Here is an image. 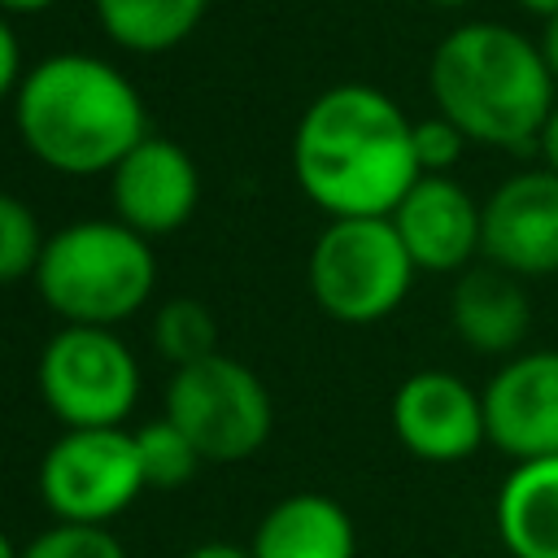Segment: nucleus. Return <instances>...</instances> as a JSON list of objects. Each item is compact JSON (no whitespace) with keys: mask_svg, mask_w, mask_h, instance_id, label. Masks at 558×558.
Instances as JSON below:
<instances>
[{"mask_svg":"<svg viewBox=\"0 0 558 558\" xmlns=\"http://www.w3.org/2000/svg\"><path fill=\"white\" fill-rule=\"evenodd\" d=\"M423 4H436V9H466V4H475V0H423Z\"/></svg>","mask_w":558,"mask_h":558,"instance_id":"obj_29","label":"nucleus"},{"mask_svg":"<svg viewBox=\"0 0 558 558\" xmlns=\"http://www.w3.org/2000/svg\"><path fill=\"white\" fill-rule=\"evenodd\" d=\"M144 488L126 427H65L39 462V497L61 523H109Z\"/></svg>","mask_w":558,"mask_h":558,"instance_id":"obj_8","label":"nucleus"},{"mask_svg":"<svg viewBox=\"0 0 558 558\" xmlns=\"http://www.w3.org/2000/svg\"><path fill=\"white\" fill-rule=\"evenodd\" d=\"M113 218L140 235L179 231L201 205V170L192 153L174 140L144 135L113 170H109Z\"/></svg>","mask_w":558,"mask_h":558,"instance_id":"obj_10","label":"nucleus"},{"mask_svg":"<svg viewBox=\"0 0 558 558\" xmlns=\"http://www.w3.org/2000/svg\"><path fill=\"white\" fill-rule=\"evenodd\" d=\"M514 4L527 9V13H536V17H545V22L558 13V0H514Z\"/></svg>","mask_w":558,"mask_h":558,"instance_id":"obj_28","label":"nucleus"},{"mask_svg":"<svg viewBox=\"0 0 558 558\" xmlns=\"http://www.w3.org/2000/svg\"><path fill=\"white\" fill-rule=\"evenodd\" d=\"M388 218L418 270H466L480 253L484 205L449 174H418Z\"/></svg>","mask_w":558,"mask_h":558,"instance_id":"obj_13","label":"nucleus"},{"mask_svg":"<svg viewBox=\"0 0 558 558\" xmlns=\"http://www.w3.org/2000/svg\"><path fill=\"white\" fill-rule=\"evenodd\" d=\"M153 344L170 366H187V362L218 353V323H214L209 305H201L192 296H174L153 318Z\"/></svg>","mask_w":558,"mask_h":558,"instance_id":"obj_19","label":"nucleus"},{"mask_svg":"<svg viewBox=\"0 0 558 558\" xmlns=\"http://www.w3.org/2000/svg\"><path fill=\"white\" fill-rule=\"evenodd\" d=\"M436 113L466 140L488 148L527 153L554 113V74L541 44L501 22L453 26L427 65Z\"/></svg>","mask_w":558,"mask_h":558,"instance_id":"obj_3","label":"nucleus"},{"mask_svg":"<svg viewBox=\"0 0 558 558\" xmlns=\"http://www.w3.org/2000/svg\"><path fill=\"white\" fill-rule=\"evenodd\" d=\"M22 148L57 174H109L144 135L140 87L96 52H52L22 74L13 96Z\"/></svg>","mask_w":558,"mask_h":558,"instance_id":"obj_2","label":"nucleus"},{"mask_svg":"<svg viewBox=\"0 0 558 558\" xmlns=\"http://www.w3.org/2000/svg\"><path fill=\"white\" fill-rule=\"evenodd\" d=\"M484 427L514 462L558 453V349L514 353L484 388Z\"/></svg>","mask_w":558,"mask_h":558,"instance_id":"obj_11","label":"nucleus"},{"mask_svg":"<svg viewBox=\"0 0 558 558\" xmlns=\"http://www.w3.org/2000/svg\"><path fill=\"white\" fill-rule=\"evenodd\" d=\"M248 549L253 558H357V532L340 501L292 493L262 514Z\"/></svg>","mask_w":558,"mask_h":558,"instance_id":"obj_15","label":"nucleus"},{"mask_svg":"<svg viewBox=\"0 0 558 558\" xmlns=\"http://www.w3.org/2000/svg\"><path fill=\"white\" fill-rule=\"evenodd\" d=\"M209 0H92V13L109 44L157 57L179 48L205 17Z\"/></svg>","mask_w":558,"mask_h":558,"instance_id":"obj_17","label":"nucleus"},{"mask_svg":"<svg viewBox=\"0 0 558 558\" xmlns=\"http://www.w3.org/2000/svg\"><path fill=\"white\" fill-rule=\"evenodd\" d=\"M35 288L61 323L118 327L157 288V257L148 235L118 218H83L48 235L35 266Z\"/></svg>","mask_w":558,"mask_h":558,"instance_id":"obj_4","label":"nucleus"},{"mask_svg":"<svg viewBox=\"0 0 558 558\" xmlns=\"http://www.w3.org/2000/svg\"><path fill=\"white\" fill-rule=\"evenodd\" d=\"M35 375L61 427H122L140 401V362L113 327L65 323L44 344Z\"/></svg>","mask_w":558,"mask_h":558,"instance_id":"obj_7","label":"nucleus"},{"mask_svg":"<svg viewBox=\"0 0 558 558\" xmlns=\"http://www.w3.org/2000/svg\"><path fill=\"white\" fill-rule=\"evenodd\" d=\"M22 44H17V31L9 26V17L0 13V100H13L17 87H22Z\"/></svg>","mask_w":558,"mask_h":558,"instance_id":"obj_23","label":"nucleus"},{"mask_svg":"<svg viewBox=\"0 0 558 558\" xmlns=\"http://www.w3.org/2000/svg\"><path fill=\"white\" fill-rule=\"evenodd\" d=\"M0 558H17V549H13V541L0 532Z\"/></svg>","mask_w":558,"mask_h":558,"instance_id":"obj_30","label":"nucleus"},{"mask_svg":"<svg viewBox=\"0 0 558 558\" xmlns=\"http://www.w3.org/2000/svg\"><path fill=\"white\" fill-rule=\"evenodd\" d=\"M166 418H174L205 462L253 458L275 423V405L257 371L227 353L174 366L166 384Z\"/></svg>","mask_w":558,"mask_h":558,"instance_id":"obj_6","label":"nucleus"},{"mask_svg":"<svg viewBox=\"0 0 558 558\" xmlns=\"http://www.w3.org/2000/svg\"><path fill=\"white\" fill-rule=\"evenodd\" d=\"M57 0H0V13H44Z\"/></svg>","mask_w":558,"mask_h":558,"instance_id":"obj_27","label":"nucleus"},{"mask_svg":"<svg viewBox=\"0 0 558 558\" xmlns=\"http://www.w3.org/2000/svg\"><path fill=\"white\" fill-rule=\"evenodd\" d=\"M17 558H126L122 541L105 523H52Z\"/></svg>","mask_w":558,"mask_h":558,"instance_id":"obj_21","label":"nucleus"},{"mask_svg":"<svg viewBox=\"0 0 558 558\" xmlns=\"http://www.w3.org/2000/svg\"><path fill=\"white\" fill-rule=\"evenodd\" d=\"M462 148H466V135L445 113L414 122V157H418V170L423 174H449L458 166Z\"/></svg>","mask_w":558,"mask_h":558,"instance_id":"obj_22","label":"nucleus"},{"mask_svg":"<svg viewBox=\"0 0 558 558\" xmlns=\"http://www.w3.org/2000/svg\"><path fill=\"white\" fill-rule=\"evenodd\" d=\"M135 453L148 488H179L201 471V449L187 440V432L174 418H148L135 427Z\"/></svg>","mask_w":558,"mask_h":558,"instance_id":"obj_18","label":"nucleus"},{"mask_svg":"<svg viewBox=\"0 0 558 558\" xmlns=\"http://www.w3.org/2000/svg\"><path fill=\"white\" fill-rule=\"evenodd\" d=\"M292 174L327 218H388L414 187V122L371 83L318 92L292 131Z\"/></svg>","mask_w":558,"mask_h":558,"instance_id":"obj_1","label":"nucleus"},{"mask_svg":"<svg viewBox=\"0 0 558 558\" xmlns=\"http://www.w3.org/2000/svg\"><path fill=\"white\" fill-rule=\"evenodd\" d=\"M480 253L510 275L558 270V174L523 170L493 187L484 201Z\"/></svg>","mask_w":558,"mask_h":558,"instance_id":"obj_12","label":"nucleus"},{"mask_svg":"<svg viewBox=\"0 0 558 558\" xmlns=\"http://www.w3.org/2000/svg\"><path fill=\"white\" fill-rule=\"evenodd\" d=\"M392 432L423 462H462L484 440V392L453 371H414L392 392Z\"/></svg>","mask_w":558,"mask_h":558,"instance_id":"obj_9","label":"nucleus"},{"mask_svg":"<svg viewBox=\"0 0 558 558\" xmlns=\"http://www.w3.org/2000/svg\"><path fill=\"white\" fill-rule=\"evenodd\" d=\"M187 558H253V549L231 545V541H205V545H196Z\"/></svg>","mask_w":558,"mask_h":558,"instance_id":"obj_25","label":"nucleus"},{"mask_svg":"<svg viewBox=\"0 0 558 558\" xmlns=\"http://www.w3.org/2000/svg\"><path fill=\"white\" fill-rule=\"evenodd\" d=\"M449 323L475 353H514L532 327V305L519 275L484 262L458 270V283L449 292Z\"/></svg>","mask_w":558,"mask_h":558,"instance_id":"obj_14","label":"nucleus"},{"mask_svg":"<svg viewBox=\"0 0 558 558\" xmlns=\"http://www.w3.org/2000/svg\"><path fill=\"white\" fill-rule=\"evenodd\" d=\"M536 148H541V157H545V170H554V174H558V105H554L549 122L541 126V140H536Z\"/></svg>","mask_w":558,"mask_h":558,"instance_id":"obj_24","label":"nucleus"},{"mask_svg":"<svg viewBox=\"0 0 558 558\" xmlns=\"http://www.w3.org/2000/svg\"><path fill=\"white\" fill-rule=\"evenodd\" d=\"M541 52H545V65H549V74H554V83H558V13L545 22V35H541Z\"/></svg>","mask_w":558,"mask_h":558,"instance_id":"obj_26","label":"nucleus"},{"mask_svg":"<svg viewBox=\"0 0 558 558\" xmlns=\"http://www.w3.org/2000/svg\"><path fill=\"white\" fill-rule=\"evenodd\" d=\"M497 536L510 558H558V453L514 462L497 493Z\"/></svg>","mask_w":558,"mask_h":558,"instance_id":"obj_16","label":"nucleus"},{"mask_svg":"<svg viewBox=\"0 0 558 558\" xmlns=\"http://www.w3.org/2000/svg\"><path fill=\"white\" fill-rule=\"evenodd\" d=\"M44 244H48V235H44L35 209L22 196L0 192V283H17V279L35 275Z\"/></svg>","mask_w":558,"mask_h":558,"instance_id":"obj_20","label":"nucleus"},{"mask_svg":"<svg viewBox=\"0 0 558 558\" xmlns=\"http://www.w3.org/2000/svg\"><path fill=\"white\" fill-rule=\"evenodd\" d=\"M414 270L392 218H331L310 248V292L327 318L349 327L388 318Z\"/></svg>","mask_w":558,"mask_h":558,"instance_id":"obj_5","label":"nucleus"}]
</instances>
